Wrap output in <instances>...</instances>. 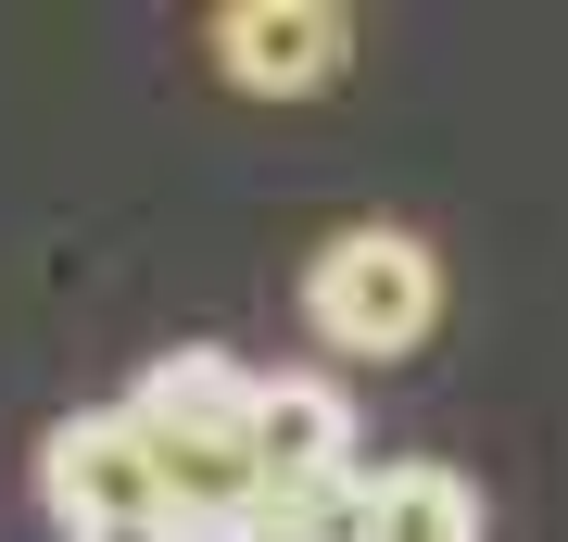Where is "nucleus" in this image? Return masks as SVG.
<instances>
[{"label": "nucleus", "mask_w": 568, "mask_h": 542, "mask_svg": "<svg viewBox=\"0 0 568 542\" xmlns=\"http://www.w3.org/2000/svg\"><path fill=\"white\" fill-rule=\"evenodd\" d=\"M304 328H316L328 354H354V366L417 354L429 328H443V253H429L417 227H342V241H316Z\"/></svg>", "instance_id": "f257e3e1"}, {"label": "nucleus", "mask_w": 568, "mask_h": 542, "mask_svg": "<svg viewBox=\"0 0 568 542\" xmlns=\"http://www.w3.org/2000/svg\"><path fill=\"white\" fill-rule=\"evenodd\" d=\"M39 504H51V530L63 542H89V530H140V518H178V492H164V454H152V429L126 417V403H89V417H63L51 442H39ZM190 530V518H178Z\"/></svg>", "instance_id": "f03ea898"}, {"label": "nucleus", "mask_w": 568, "mask_h": 542, "mask_svg": "<svg viewBox=\"0 0 568 542\" xmlns=\"http://www.w3.org/2000/svg\"><path fill=\"white\" fill-rule=\"evenodd\" d=\"M203 51H215V76L241 101H316L354 63V13L342 0H227L203 25Z\"/></svg>", "instance_id": "7ed1b4c3"}, {"label": "nucleus", "mask_w": 568, "mask_h": 542, "mask_svg": "<svg viewBox=\"0 0 568 542\" xmlns=\"http://www.w3.org/2000/svg\"><path fill=\"white\" fill-rule=\"evenodd\" d=\"M253 480H265V492L366 480V467H354V391L316 379V366H278V379L253 391Z\"/></svg>", "instance_id": "20e7f679"}, {"label": "nucleus", "mask_w": 568, "mask_h": 542, "mask_svg": "<svg viewBox=\"0 0 568 542\" xmlns=\"http://www.w3.org/2000/svg\"><path fill=\"white\" fill-rule=\"evenodd\" d=\"M493 504L467 467L443 454H405V467H366V542H480Z\"/></svg>", "instance_id": "39448f33"}, {"label": "nucleus", "mask_w": 568, "mask_h": 542, "mask_svg": "<svg viewBox=\"0 0 568 542\" xmlns=\"http://www.w3.org/2000/svg\"><path fill=\"white\" fill-rule=\"evenodd\" d=\"M215 542H366V480H328V492H253Z\"/></svg>", "instance_id": "423d86ee"}, {"label": "nucleus", "mask_w": 568, "mask_h": 542, "mask_svg": "<svg viewBox=\"0 0 568 542\" xmlns=\"http://www.w3.org/2000/svg\"><path fill=\"white\" fill-rule=\"evenodd\" d=\"M89 542H203V530H178V518H140V530H89Z\"/></svg>", "instance_id": "0eeeda50"}]
</instances>
